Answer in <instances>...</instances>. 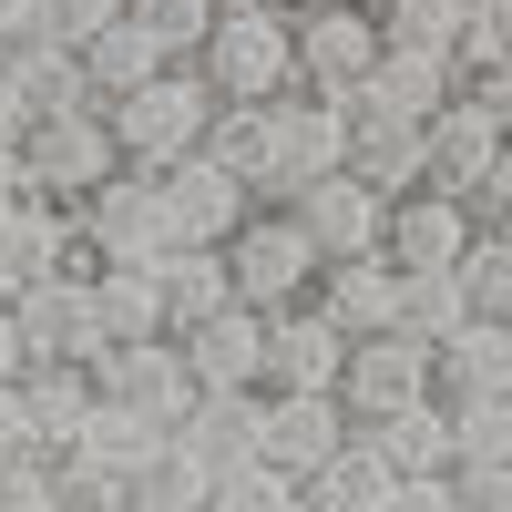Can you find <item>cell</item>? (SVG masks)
Segmentation results:
<instances>
[{"label":"cell","mask_w":512,"mask_h":512,"mask_svg":"<svg viewBox=\"0 0 512 512\" xmlns=\"http://www.w3.org/2000/svg\"><path fill=\"white\" fill-rule=\"evenodd\" d=\"M349 175L369 185V195H420V185H431V154H420V134H410V123H359V134H349Z\"/></svg>","instance_id":"f1b7e54d"},{"label":"cell","mask_w":512,"mask_h":512,"mask_svg":"<svg viewBox=\"0 0 512 512\" xmlns=\"http://www.w3.org/2000/svg\"><path fill=\"white\" fill-rule=\"evenodd\" d=\"M226 277H236V308L277 318V308H308V297H318L328 256H318L308 226H297V205H256V216L226 236Z\"/></svg>","instance_id":"6da1fadb"},{"label":"cell","mask_w":512,"mask_h":512,"mask_svg":"<svg viewBox=\"0 0 512 512\" xmlns=\"http://www.w3.org/2000/svg\"><path fill=\"white\" fill-rule=\"evenodd\" d=\"M359 441L390 461V472H451V400H420L390 420H359Z\"/></svg>","instance_id":"83f0119b"},{"label":"cell","mask_w":512,"mask_h":512,"mask_svg":"<svg viewBox=\"0 0 512 512\" xmlns=\"http://www.w3.org/2000/svg\"><path fill=\"white\" fill-rule=\"evenodd\" d=\"M154 287H164V328H205L216 308H236V277H226V246H164L154 256Z\"/></svg>","instance_id":"cb8c5ba5"},{"label":"cell","mask_w":512,"mask_h":512,"mask_svg":"<svg viewBox=\"0 0 512 512\" xmlns=\"http://www.w3.org/2000/svg\"><path fill=\"white\" fill-rule=\"evenodd\" d=\"M461 93H472V103L502 123V134H512V62H482V72H461Z\"/></svg>","instance_id":"ee69618b"},{"label":"cell","mask_w":512,"mask_h":512,"mask_svg":"<svg viewBox=\"0 0 512 512\" xmlns=\"http://www.w3.org/2000/svg\"><path fill=\"white\" fill-rule=\"evenodd\" d=\"M441 400H512V318H461L441 338Z\"/></svg>","instance_id":"603a6c76"},{"label":"cell","mask_w":512,"mask_h":512,"mask_svg":"<svg viewBox=\"0 0 512 512\" xmlns=\"http://www.w3.org/2000/svg\"><path fill=\"white\" fill-rule=\"evenodd\" d=\"M461 318H472L461 277H400V328H410V338H431V349H441V338H451Z\"/></svg>","instance_id":"74e56055"},{"label":"cell","mask_w":512,"mask_h":512,"mask_svg":"<svg viewBox=\"0 0 512 512\" xmlns=\"http://www.w3.org/2000/svg\"><path fill=\"white\" fill-rule=\"evenodd\" d=\"M154 41H164V62H195L205 41H216V0H123Z\"/></svg>","instance_id":"8d00e7d4"},{"label":"cell","mask_w":512,"mask_h":512,"mask_svg":"<svg viewBox=\"0 0 512 512\" xmlns=\"http://www.w3.org/2000/svg\"><path fill=\"white\" fill-rule=\"evenodd\" d=\"M205 492H216V461L185 451V441H164L134 472V512H205Z\"/></svg>","instance_id":"836d02e7"},{"label":"cell","mask_w":512,"mask_h":512,"mask_svg":"<svg viewBox=\"0 0 512 512\" xmlns=\"http://www.w3.org/2000/svg\"><path fill=\"white\" fill-rule=\"evenodd\" d=\"M318 308L349 328V338H390L400 328V267H390V256H328Z\"/></svg>","instance_id":"7402d4cb"},{"label":"cell","mask_w":512,"mask_h":512,"mask_svg":"<svg viewBox=\"0 0 512 512\" xmlns=\"http://www.w3.org/2000/svg\"><path fill=\"white\" fill-rule=\"evenodd\" d=\"M93 318H103L113 349H134V338H175V328H164V287H154V267H103V277H93Z\"/></svg>","instance_id":"f546056e"},{"label":"cell","mask_w":512,"mask_h":512,"mask_svg":"<svg viewBox=\"0 0 512 512\" xmlns=\"http://www.w3.org/2000/svg\"><path fill=\"white\" fill-rule=\"evenodd\" d=\"M0 144H21V103H11V82H0Z\"/></svg>","instance_id":"681fc988"},{"label":"cell","mask_w":512,"mask_h":512,"mask_svg":"<svg viewBox=\"0 0 512 512\" xmlns=\"http://www.w3.org/2000/svg\"><path fill=\"white\" fill-rule=\"evenodd\" d=\"M482 216H472V195H441V185H420L390 205V236H379V256H390L400 277H451L461 256H472Z\"/></svg>","instance_id":"30bf717a"},{"label":"cell","mask_w":512,"mask_h":512,"mask_svg":"<svg viewBox=\"0 0 512 512\" xmlns=\"http://www.w3.org/2000/svg\"><path fill=\"white\" fill-rule=\"evenodd\" d=\"M93 400H103V379L93 369H21V410H31V441L41 451H72L82 431H93Z\"/></svg>","instance_id":"484cf974"},{"label":"cell","mask_w":512,"mask_h":512,"mask_svg":"<svg viewBox=\"0 0 512 512\" xmlns=\"http://www.w3.org/2000/svg\"><path fill=\"white\" fill-rule=\"evenodd\" d=\"M349 400L338 390H267V431H256V461H277V472H328L338 451H349Z\"/></svg>","instance_id":"8fae6325"},{"label":"cell","mask_w":512,"mask_h":512,"mask_svg":"<svg viewBox=\"0 0 512 512\" xmlns=\"http://www.w3.org/2000/svg\"><path fill=\"white\" fill-rule=\"evenodd\" d=\"M287 11H369V0H287Z\"/></svg>","instance_id":"f907efd6"},{"label":"cell","mask_w":512,"mask_h":512,"mask_svg":"<svg viewBox=\"0 0 512 512\" xmlns=\"http://www.w3.org/2000/svg\"><path fill=\"white\" fill-rule=\"evenodd\" d=\"M154 216L175 246H226L246 216H256V195L226 175L216 154H185V164H154Z\"/></svg>","instance_id":"ba28073f"},{"label":"cell","mask_w":512,"mask_h":512,"mask_svg":"<svg viewBox=\"0 0 512 512\" xmlns=\"http://www.w3.org/2000/svg\"><path fill=\"white\" fill-rule=\"evenodd\" d=\"M52 472H62V512H134V482H123V472H103V461L62 451Z\"/></svg>","instance_id":"ab89813d"},{"label":"cell","mask_w":512,"mask_h":512,"mask_svg":"<svg viewBox=\"0 0 512 512\" xmlns=\"http://www.w3.org/2000/svg\"><path fill=\"white\" fill-rule=\"evenodd\" d=\"M390 492H400V472L359 431H349V451H338L328 472H308V512H390Z\"/></svg>","instance_id":"4dcf8cb0"},{"label":"cell","mask_w":512,"mask_h":512,"mask_svg":"<svg viewBox=\"0 0 512 512\" xmlns=\"http://www.w3.org/2000/svg\"><path fill=\"white\" fill-rule=\"evenodd\" d=\"M461 93V62L451 52H379V72L359 82L349 123H410V134H431V113Z\"/></svg>","instance_id":"7c38bea8"},{"label":"cell","mask_w":512,"mask_h":512,"mask_svg":"<svg viewBox=\"0 0 512 512\" xmlns=\"http://www.w3.org/2000/svg\"><path fill=\"white\" fill-rule=\"evenodd\" d=\"M338 400H349V420H390V410H420L441 400V349L431 338H349V369H338Z\"/></svg>","instance_id":"8992f818"},{"label":"cell","mask_w":512,"mask_h":512,"mask_svg":"<svg viewBox=\"0 0 512 512\" xmlns=\"http://www.w3.org/2000/svg\"><path fill=\"white\" fill-rule=\"evenodd\" d=\"M113 175H134L123 164V144H113V123L82 103V113H52V123H31L21 134V195H41V205H82L93 185H113Z\"/></svg>","instance_id":"277c9868"},{"label":"cell","mask_w":512,"mask_h":512,"mask_svg":"<svg viewBox=\"0 0 512 512\" xmlns=\"http://www.w3.org/2000/svg\"><path fill=\"white\" fill-rule=\"evenodd\" d=\"M451 277H461V297H472V318H512V236L502 226H482Z\"/></svg>","instance_id":"d590c367"},{"label":"cell","mask_w":512,"mask_h":512,"mask_svg":"<svg viewBox=\"0 0 512 512\" xmlns=\"http://www.w3.org/2000/svg\"><path fill=\"white\" fill-rule=\"evenodd\" d=\"M226 11H287V0H216V21H226Z\"/></svg>","instance_id":"816d5d0a"},{"label":"cell","mask_w":512,"mask_h":512,"mask_svg":"<svg viewBox=\"0 0 512 512\" xmlns=\"http://www.w3.org/2000/svg\"><path fill=\"white\" fill-rule=\"evenodd\" d=\"M154 72H175V62H164V41H154V31H144L134 11H123L113 31H93V41H82V93H93L103 113H113L123 93H144Z\"/></svg>","instance_id":"d4e9b609"},{"label":"cell","mask_w":512,"mask_h":512,"mask_svg":"<svg viewBox=\"0 0 512 512\" xmlns=\"http://www.w3.org/2000/svg\"><path fill=\"white\" fill-rule=\"evenodd\" d=\"M52 31V0H0V52H11V41H41Z\"/></svg>","instance_id":"bcb514c9"},{"label":"cell","mask_w":512,"mask_h":512,"mask_svg":"<svg viewBox=\"0 0 512 512\" xmlns=\"http://www.w3.org/2000/svg\"><path fill=\"white\" fill-rule=\"evenodd\" d=\"M369 21L390 52H451L461 62V31H472V0H369Z\"/></svg>","instance_id":"1f68e13d"},{"label":"cell","mask_w":512,"mask_h":512,"mask_svg":"<svg viewBox=\"0 0 512 512\" xmlns=\"http://www.w3.org/2000/svg\"><path fill=\"white\" fill-rule=\"evenodd\" d=\"M349 103H318V93H287L277 103V154H287V205L308 195L318 175H349Z\"/></svg>","instance_id":"2e32d148"},{"label":"cell","mask_w":512,"mask_h":512,"mask_svg":"<svg viewBox=\"0 0 512 512\" xmlns=\"http://www.w3.org/2000/svg\"><path fill=\"white\" fill-rule=\"evenodd\" d=\"M113 21H123V0H52V31H41V41L82 52V41H93V31H113Z\"/></svg>","instance_id":"b9f144b4"},{"label":"cell","mask_w":512,"mask_h":512,"mask_svg":"<svg viewBox=\"0 0 512 512\" xmlns=\"http://www.w3.org/2000/svg\"><path fill=\"white\" fill-rule=\"evenodd\" d=\"M0 512H62V472H52V451L0 461Z\"/></svg>","instance_id":"60d3db41"},{"label":"cell","mask_w":512,"mask_h":512,"mask_svg":"<svg viewBox=\"0 0 512 512\" xmlns=\"http://www.w3.org/2000/svg\"><path fill=\"white\" fill-rule=\"evenodd\" d=\"M11 318H21V338H31V369H93V379H103L113 338H103V318H93V277H41V287L11 297Z\"/></svg>","instance_id":"52a82bcc"},{"label":"cell","mask_w":512,"mask_h":512,"mask_svg":"<svg viewBox=\"0 0 512 512\" xmlns=\"http://www.w3.org/2000/svg\"><path fill=\"white\" fill-rule=\"evenodd\" d=\"M164 441H175V431H154L144 410H123V400H93V431H82L72 451H82V461H103V472H123V482H134V472H144V461H154Z\"/></svg>","instance_id":"d6a6232c"},{"label":"cell","mask_w":512,"mask_h":512,"mask_svg":"<svg viewBox=\"0 0 512 512\" xmlns=\"http://www.w3.org/2000/svg\"><path fill=\"white\" fill-rule=\"evenodd\" d=\"M72 277H103V267H154L164 246V216H154V175H113V185H93L72 205Z\"/></svg>","instance_id":"5b68a950"},{"label":"cell","mask_w":512,"mask_h":512,"mask_svg":"<svg viewBox=\"0 0 512 512\" xmlns=\"http://www.w3.org/2000/svg\"><path fill=\"white\" fill-rule=\"evenodd\" d=\"M216 113H226V103L205 93V72H195V62H175V72H154L144 93H123L103 123H113L123 164H134V175H154V164H185V154H205Z\"/></svg>","instance_id":"7a4b0ae2"},{"label":"cell","mask_w":512,"mask_h":512,"mask_svg":"<svg viewBox=\"0 0 512 512\" xmlns=\"http://www.w3.org/2000/svg\"><path fill=\"white\" fill-rule=\"evenodd\" d=\"M472 21H512V0H472Z\"/></svg>","instance_id":"f5cc1de1"},{"label":"cell","mask_w":512,"mask_h":512,"mask_svg":"<svg viewBox=\"0 0 512 512\" xmlns=\"http://www.w3.org/2000/svg\"><path fill=\"white\" fill-rule=\"evenodd\" d=\"M379 21L369 11H297V93L318 103H359V82L379 72Z\"/></svg>","instance_id":"9c48e42d"},{"label":"cell","mask_w":512,"mask_h":512,"mask_svg":"<svg viewBox=\"0 0 512 512\" xmlns=\"http://www.w3.org/2000/svg\"><path fill=\"white\" fill-rule=\"evenodd\" d=\"M103 400L144 410L154 431H185V410H195L205 390H195V369H185L175 338H134V349H113V359H103Z\"/></svg>","instance_id":"4fadbf2b"},{"label":"cell","mask_w":512,"mask_h":512,"mask_svg":"<svg viewBox=\"0 0 512 512\" xmlns=\"http://www.w3.org/2000/svg\"><path fill=\"white\" fill-rule=\"evenodd\" d=\"M461 461H512V400H451V472Z\"/></svg>","instance_id":"f35d334b"},{"label":"cell","mask_w":512,"mask_h":512,"mask_svg":"<svg viewBox=\"0 0 512 512\" xmlns=\"http://www.w3.org/2000/svg\"><path fill=\"white\" fill-rule=\"evenodd\" d=\"M21 451H41V441H31V410H21V379H0V461H21Z\"/></svg>","instance_id":"f6af8a7d"},{"label":"cell","mask_w":512,"mask_h":512,"mask_svg":"<svg viewBox=\"0 0 512 512\" xmlns=\"http://www.w3.org/2000/svg\"><path fill=\"white\" fill-rule=\"evenodd\" d=\"M205 512H308V482L277 472V461H226L216 492H205Z\"/></svg>","instance_id":"e575fe53"},{"label":"cell","mask_w":512,"mask_h":512,"mask_svg":"<svg viewBox=\"0 0 512 512\" xmlns=\"http://www.w3.org/2000/svg\"><path fill=\"white\" fill-rule=\"evenodd\" d=\"M31 369V338H21V318H11V297H0V379H21Z\"/></svg>","instance_id":"c3c4849f"},{"label":"cell","mask_w":512,"mask_h":512,"mask_svg":"<svg viewBox=\"0 0 512 512\" xmlns=\"http://www.w3.org/2000/svg\"><path fill=\"white\" fill-rule=\"evenodd\" d=\"M420 154H431V185H441V195H482L492 164L512 154V134H502L472 93H451V103L431 113V134H420Z\"/></svg>","instance_id":"5bb4252c"},{"label":"cell","mask_w":512,"mask_h":512,"mask_svg":"<svg viewBox=\"0 0 512 512\" xmlns=\"http://www.w3.org/2000/svg\"><path fill=\"white\" fill-rule=\"evenodd\" d=\"M390 512H472V502H461V482H451V472H400Z\"/></svg>","instance_id":"7bdbcfd3"},{"label":"cell","mask_w":512,"mask_h":512,"mask_svg":"<svg viewBox=\"0 0 512 512\" xmlns=\"http://www.w3.org/2000/svg\"><path fill=\"white\" fill-rule=\"evenodd\" d=\"M297 226L318 236V256H379V236H390V195H369L359 175H318L308 195H297Z\"/></svg>","instance_id":"d6986e66"},{"label":"cell","mask_w":512,"mask_h":512,"mask_svg":"<svg viewBox=\"0 0 512 512\" xmlns=\"http://www.w3.org/2000/svg\"><path fill=\"white\" fill-rule=\"evenodd\" d=\"M256 431H267V390H205L195 410H185V451H205L226 472V461H256Z\"/></svg>","instance_id":"4316f807"},{"label":"cell","mask_w":512,"mask_h":512,"mask_svg":"<svg viewBox=\"0 0 512 512\" xmlns=\"http://www.w3.org/2000/svg\"><path fill=\"white\" fill-rule=\"evenodd\" d=\"M175 349L195 369V390H267V318L256 308H216L205 328H185Z\"/></svg>","instance_id":"e0dca14e"},{"label":"cell","mask_w":512,"mask_h":512,"mask_svg":"<svg viewBox=\"0 0 512 512\" xmlns=\"http://www.w3.org/2000/svg\"><path fill=\"white\" fill-rule=\"evenodd\" d=\"M472 216H482V226H502V236H512V154H502V164H492V185H482V195H472Z\"/></svg>","instance_id":"7dc6e473"},{"label":"cell","mask_w":512,"mask_h":512,"mask_svg":"<svg viewBox=\"0 0 512 512\" xmlns=\"http://www.w3.org/2000/svg\"><path fill=\"white\" fill-rule=\"evenodd\" d=\"M338 369H349V328L318 297L267 318V390H338Z\"/></svg>","instance_id":"9a60e30c"},{"label":"cell","mask_w":512,"mask_h":512,"mask_svg":"<svg viewBox=\"0 0 512 512\" xmlns=\"http://www.w3.org/2000/svg\"><path fill=\"white\" fill-rule=\"evenodd\" d=\"M0 82H11V103H21V134L31 123H52V113H82L93 93H82V52H62V41H11L0 52ZM103 113V103H93Z\"/></svg>","instance_id":"44dd1931"},{"label":"cell","mask_w":512,"mask_h":512,"mask_svg":"<svg viewBox=\"0 0 512 512\" xmlns=\"http://www.w3.org/2000/svg\"><path fill=\"white\" fill-rule=\"evenodd\" d=\"M72 205H41V195H21L11 216H0V297H21V287H41V277H72Z\"/></svg>","instance_id":"ac0fdd59"},{"label":"cell","mask_w":512,"mask_h":512,"mask_svg":"<svg viewBox=\"0 0 512 512\" xmlns=\"http://www.w3.org/2000/svg\"><path fill=\"white\" fill-rule=\"evenodd\" d=\"M216 103H287L297 93V11H226L216 41L195 52Z\"/></svg>","instance_id":"3957f363"},{"label":"cell","mask_w":512,"mask_h":512,"mask_svg":"<svg viewBox=\"0 0 512 512\" xmlns=\"http://www.w3.org/2000/svg\"><path fill=\"white\" fill-rule=\"evenodd\" d=\"M205 154L226 164V175L256 195V205H287V154H277V103H226Z\"/></svg>","instance_id":"ffe728a7"}]
</instances>
